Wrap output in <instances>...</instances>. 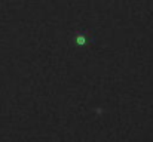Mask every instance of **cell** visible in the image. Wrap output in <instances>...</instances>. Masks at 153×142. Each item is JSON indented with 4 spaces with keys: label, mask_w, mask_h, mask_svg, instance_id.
Masks as SVG:
<instances>
[{
    "label": "cell",
    "mask_w": 153,
    "mask_h": 142,
    "mask_svg": "<svg viewBox=\"0 0 153 142\" xmlns=\"http://www.w3.org/2000/svg\"><path fill=\"white\" fill-rule=\"evenodd\" d=\"M89 42H91V39H89V36H88L86 33L79 31V33L74 34V45H76V46L86 47L88 45H89Z\"/></svg>",
    "instance_id": "6da1fadb"
}]
</instances>
